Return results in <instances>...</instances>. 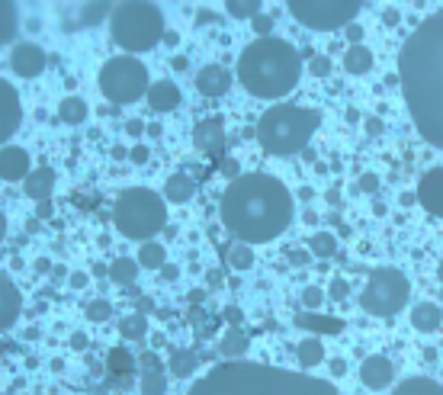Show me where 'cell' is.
I'll list each match as a JSON object with an SVG mask.
<instances>
[{
	"instance_id": "ffe728a7",
	"label": "cell",
	"mask_w": 443,
	"mask_h": 395,
	"mask_svg": "<svg viewBox=\"0 0 443 395\" xmlns=\"http://www.w3.org/2000/svg\"><path fill=\"white\" fill-rule=\"evenodd\" d=\"M55 184H58L55 170H51V168H35L33 174L23 180V193L29 196L35 206H39V202L51 200V193H55Z\"/></svg>"
},
{
	"instance_id": "83f0119b",
	"label": "cell",
	"mask_w": 443,
	"mask_h": 395,
	"mask_svg": "<svg viewBox=\"0 0 443 395\" xmlns=\"http://www.w3.org/2000/svg\"><path fill=\"white\" fill-rule=\"evenodd\" d=\"M369 67H373V51L367 45H347V51H344V71L347 74H367Z\"/></svg>"
},
{
	"instance_id": "74e56055",
	"label": "cell",
	"mask_w": 443,
	"mask_h": 395,
	"mask_svg": "<svg viewBox=\"0 0 443 395\" xmlns=\"http://www.w3.org/2000/svg\"><path fill=\"white\" fill-rule=\"evenodd\" d=\"M225 10H228V17H234V19H251V23L260 17V13H264L260 0H228Z\"/></svg>"
},
{
	"instance_id": "8992f818",
	"label": "cell",
	"mask_w": 443,
	"mask_h": 395,
	"mask_svg": "<svg viewBox=\"0 0 443 395\" xmlns=\"http://www.w3.org/2000/svg\"><path fill=\"white\" fill-rule=\"evenodd\" d=\"M113 225L129 241H154V235L168 225V200L148 186H129L113 206Z\"/></svg>"
},
{
	"instance_id": "ee69618b",
	"label": "cell",
	"mask_w": 443,
	"mask_h": 395,
	"mask_svg": "<svg viewBox=\"0 0 443 395\" xmlns=\"http://www.w3.org/2000/svg\"><path fill=\"white\" fill-rule=\"evenodd\" d=\"M309 71L315 77H328L331 74V58H328V55H315V58L309 61Z\"/></svg>"
},
{
	"instance_id": "d6986e66",
	"label": "cell",
	"mask_w": 443,
	"mask_h": 395,
	"mask_svg": "<svg viewBox=\"0 0 443 395\" xmlns=\"http://www.w3.org/2000/svg\"><path fill=\"white\" fill-rule=\"evenodd\" d=\"M29 174H33L29 152L19 148V145H3V152H0V177L7 184H17V180H26Z\"/></svg>"
},
{
	"instance_id": "836d02e7",
	"label": "cell",
	"mask_w": 443,
	"mask_h": 395,
	"mask_svg": "<svg viewBox=\"0 0 443 395\" xmlns=\"http://www.w3.org/2000/svg\"><path fill=\"white\" fill-rule=\"evenodd\" d=\"M296 328H309V331H341L344 325L337 319H321V315H312V312H299L293 319Z\"/></svg>"
},
{
	"instance_id": "60d3db41",
	"label": "cell",
	"mask_w": 443,
	"mask_h": 395,
	"mask_svg": "<svg viewBox=\"0 0 443 395\" xmlns=\"http://www.w3.org/2000/svg\"><path fill=\"white\" fill-rule=\"evenodd\" d=\"M138 373H168V363L158 357V350L138 353Z\"/></svg>"
},
{
	"instance_id": "4fadbf2b",
	"label": "cell",
	"mask_w": 443,
	"mask_h": 395,
	"mask_svg": "<svg viewBox=\"0 0 443 395\" xmlns=\"http://www.w3.org/2000/svg\"><path fill=\"white\" fill-rule=\"evenodd\" d=\"M10 71L17 77H39L45 71V51L35 42H17L10 51Z\"/></svg>"
},
{
	"instance_id": "277c9868",
	"label": "cell",
	"mask_w": 443,
	"mask_h": 395,
	"mask_svg": "<svg viewBox=\"0 0 443 395\" xmlns=\"http://www.w3.org/2000/svg\"><path fill=\"white\" fill-rule=\"evenodd\" d=\"M234 77L251 97L260 100H283L286 93L299 87L302 77V58L293 42H286L280 35L254 39L248 49L238 55Z\"/></svg>"
},
{
	"instance_id": "91938a15",
	"label": "cell",
	"mask_w": 443,
	"mask_h": 395,
	"mask_svg": "<svg viewBox=\"0 0 443 395\" xmlns=\"http://www.w3.org/2000/svg\"><path fill=\"white\" fill-rule=\"evenodd\" d=\"M367 132H369V135H379V132H382V119H367Z\"/></svg>"
},
{
	"instance_id": "6f0895ef",
	"label": "cell",
	"mask_w": 443,
	"mask_h": 395,
	"mask_svg": "<svg viewBox=\"0 0 443 395\" xmlns=\"http://www.w3.org/2000/svg\"><path fill=\"white\" fill-rule=\"evenodd\" d=\"M218 168L225 170L232 180H238V177H241V174H238V164H234V161H218Z\"/></svg>"
},
{
	"instance_id": "2e32d148",
	"label": "cell",
	"mask_w": 443,
	"mask_h": 395,
	"mask_svg": "<svg viewBox=\"0 0 443 395\" xmlns=\"http://www.w3.org/2000/svg\"><path fill=\"white\" fill-rule=\"evenodd\" d=\"M414 196L421 209H427L430 216H443V168H430L427 174H421Z\"/></svg>"
},
{
	"instance_id": "7402d4cb",
	"label": "cell",
	"mask_w": 443,
	"mask_h": 395,
	"mask_svg": "<svg viewBox=\"0 0 443 395\" xmlns=\"http://www.w3.org/2000/svg\"><path fill=\"white\" fill-rule=\"evenodd\" d=\"M248 347H251V337L244 334L241 328H228L225 334L218 337V357H225V360H244L248 357Z\"/></svg>"
},
{
	"instance_id": "f35d334b",
	"label": "cell",
	"mask_w": 443,
	"mask_h": 395,
	"mask_svg": "<svg viewBox=\"0 0 443 395\" xmlns=\"http://www.w3.org/2000/svg\"><path fill=\"white\" fill-rule=\"evenodd\" d=\"M138 389L145 395H164L168 389V373H142L138 376Z\"/></svg>"
},
{
	"instance_id": "8d00e7d4",
	"label": "cell",
	"mask_w": 443,
	"mask_h": 395,
	"mask_svg": "<svg viewBox=\"0 0 443 395\" xmlns=\"http://www.w3.org/2000/svg\"><path fill=\"white\" fill-rule=\"evenodd\" d=\"M17 39V7L13 3H0V42L10 45Z\"/></svg>"
},
{
	"instance_id": "d590c367",
	"label": "cell",
	"mask_w": 443,
	"mask_h": 395,
	"mask_svg": "<svg viewBox=\"0 0 443 395\" xmlns=\"http://www.w3.org/2000/svg\"><path fill=\"white\" fill-rule=\"evenodd\" d=\"M309 251L315 254L318 261H328V257L337 254V238L331 235V232H318V235L309 238Z\"/></svg>"
},
{
	"instance_id": "f907efd6",
	"label": "cell",
	"mask_w": 443,
	"mask_h": 395,
	"mask_svg": "<svg viewBox=\"0 0 443 395\" xmlns=\"http://www.w3.org/2000/svg\"><path fill=\"white\" fill-rule=\"evenodd\" d=\"M344 33H347V42H351V45H360V42H363V33H367V29H363L360 23H351Z\"/></svg>"
},
{
	"instance_id": "7dc6e473",
	"label": "cell",
	"mask_w": 443,
	"mask_h": 395,
	"mask_svg": "<svg viewBox=\"0 0 443 395\" xmlns=\"http://www.w3.org/2000/svg\"><path fill=\"white\" fill-rule=\"evenodd\" d=\"M222 319L232 325V328H241V321H244V312L238 309V305H228L225 312H222Z\"/></svg>"
},
{
	"instance_id": "7a4b0ae2",
	"label": "cell",
	"mask_w": 443,
	"mask_h": 395,
	"mask_svg": "<svg viewBox=\"0 0 443 395\" xmlns=\"http://www.w3.org/2000/svg\"><path fill=\"white\" fill-rule=\"evenodd\" d=\"M222 225L234 235V241L244 244H267L276 235H283L293 222V193L273 174L251 170L238 180H228L222 193Z\"/></svg>"
},
{
	"instance_id": "1f68e13d",
	"label": "cell",
	"mask_w": 443,
	"mask_h": 395,
	"mask_svg": "<svg viewBox=\"0 0 443 395\" xmlns=\"http://www.w3.org/2000/svg\"><path fill=\"white\" fill-rule=\"evenodd\" d=\"M296 357L302 366H318V363H325V344L318 337H305L296 344Z\"/></svg>"
},
{
	"instance_id": "c3c4849f",
	"label": "cell",
	"mask_w": 443,
	"mask_h": 395,
	"mask_svg": "<svg viewBox=\"0 0 443 395\" xmlns=\"http://www.w3.org/2000/svg\"><path fill=\"white\" fill-rule=\"evenodd\" d=\"M135 312L148 319L151 312H158V305H154V299H151V296H138V299H135Z\"/></svg>"
},
{
	"instance_id": "52a82bcc",
	"label": "cell",
	"mask_w": 443,
	"mask_h": 395,
	"mask_svg": "<svg viewBox=\"0 0 443 395\" xmlns=\"http://www.w3.org/2000/svg\"><path fill=\"white\" fill-rule=\"evenodd\" d=\"M164 13L158 3H145V0H132V3H116L113 17H109V39L126 49L129 55L148 51L164 39Z\"/></svg>"
},
{
	"instance_id": "f546056e",
	"label": "cell",
	"mask_w": 443,
	"mask_h": 395,
	"mask_svg": "<svg viewBox=\"0 0 443 395\" xmlns=\"http://www.w3.org/2000/svg\"><path fill=\"white\" fill-rule=\"evenodd\" d=\"M87 116H90V110H87V103L81 97H65L58 103V119L67 122V126H81Z\"/></svg>"
},
{
	"instance_id": "5bb4252c",
	"label": "cell",
	"mask_w": 443,
	"mask_h": 395,
	"mask_svg": "<svg viewBox=\"0 0 443 395\" xmlns=\"http://www.w3.org/2000/svg\"><path fill=\"white\" fill-rule=\"evenodd\" d=\"M19 122H23V106H19L17 87L10 81H0V138L10 142L13 132L19 129Z\"/></svg>"
},
{
	"instance_id": "7c38bea8",
	"label": "cell",
	"mask_w": 443,
	"mask_h": 395,
	"mask_svg": "<svg viewBox=\"0 0 443 395\" xmlns=\"http://www.w3.org/2000/svg\"><path fill=\"white\" fill-rule=\"evenodd\" d=\"M135 370H138V357H132L129 347H109V353H106V376H109V382H113L119 392L132 389Z\"/></svg>"
},
{
	"instance_id": "e575fe53",
	"label": "cell",
	"mask_w": 443,
	"mask_h": 395,
	"mask_svg": "<svg viewBox=\"0 0 443 395\" xmlns=\"http://www.w3.org/2000/svg\"><path fill=\"white\" fill-rule=\"evenodd\" d=\"M109 17H113V3H84L81 13H77V26L90 29V26H97L100 19H109Z\"/></svg>"
},
{
	"instance_id": "db71d44e",
	"label": "cell",
	"mask_w": 443,
	"mask_h": 395,
	"mask_svg": "<svg viewBox=\"0 0 443 395\" xmlns=\"http://www.w3.org/2000/svg\"><path fill=\"white\" fill-rule=\"evenodd\" d=\"M328 370H331V376H344V373H347V363H344L341 360V357H335V360H331V363H328Z\"/></svg>"
},
{
	"instance_id": "94428289",
	"label": "cell",
	"mask_w": 443,
	"mask_h": 395,
	"mask_svg": "<svg viewBox=\"0 0 443 395\" xmlns=\"http://www.w3.org/2000/svg\"><path fill=\"white\" fill-rule=\"evenodd\" d=\"M161 277H164V280H177V277H180V267H174V264H168V267L161 270Z\"/></svg>"
},
{
	"instance_id": "f6af8a7d",
	"label": "cell",
	"mask_w": 443,
	"mask_h": 395,
	"mask_svg": "<svg viewBox=\"0 0 443 395\" xmlns=\"http://www.w3.org/2000/svg\"><path fill=\"white\" fill-rule=\"evenodd\" d=\"M286 257H289V264H293V267H309V261L315 257V254L305 251V248H289V251H286Z\"/></svg>"
},
{
	"instance_id": "5b68a950",
	"label": "cell",
	"mask_w": 443,
	"mask_h": 395,
	"mask_svg": "<svg viewBox=\"0 0 443 395\" xmlns=\"http://www.w3.org/2000/svg\"><path fill=\"white\" fill-rule=\"evenodd\" d=\"M321 126V113L309 106H296V103H276L270 110L260 113L257 119V145L273 158H293L305 152L312 135Z\"/></svg>"
},
{
	"instance_id": "d6a6232c",
	"label": "cell",
	"mask_w": 443,
	"mask_h": 395,
	"mask_svg": "<svg viewBox=\"0 0 443 395\" xmlns=\"http://www.w3.org/2000/svg\"><path fill=\"white\" fill-rule=\"evenodd\" d=\"M119 334L126 337V341H145V337H148V319L138 315V312L119 319Z\"/></svg>"
},
{
	"instance_id": "4316f807",
	"label": "cell",
	"mask_w": 443,
	"mask_h": 395,
	"mask_svg": "<svg viewBox=\"0 0 443 395\" xmlns=\"http://www.w3.org/2000/svg\"><path fill=\"white\" fill-rule=\"evenodd\" d=\"M392 395H443V386L437 379L411 376V379H401L398 389H392Z\"/></svg>"
},
{
	"instance_id": "11a10c76",
	"label": "cell",
	"mask_w": 443,
	"mask_h": 395,
	"mask_svg": "<svg viewBox=\"0 0 443 395\" xmlns=\"http://www.w3.org/2000/svg\"><path fill=\"white\" fill-rule=\"evenodd\" d=\"M35 212H39V219H51V216H55V206H51V200H45L35 206Z\"/></svg>"
},
{
	"instance_id": "3957f363",
	"label": "cell",
	"mask_w": 443,
	"mask_h": 395,
	"mask_svg": "<svg viewBox=\"0 0 443 395\" xmlns=\"http://www.w3.org/2000/svg\"><path fill=\"white\" fill-rule=\"evenodd\" d=\"M186 395H337V389L325 379L289 373L267 363H218Z\"/></svg>"
},
{
	"instance_id": "ac0fdd59",
	"label": "cell",
	"mask_w": 443,
	"mask_h": 395,
	"mask_svg": "<svg viewBox=\"0 0 443 395\" xmlns=\"http://www.w3.org/2000/svg\"><path fill=\"white\" fill-rule=\"evenodd\" d=\"M19 312H23V296H19L17 283L10 273H0V328L10 331L17 325Z\"/></svg>"
},
{
	"instance_id": "e0dca14e",
	"label": "cell",
	"mask_w": 443,
	"mask_h": 395,
	"mask_svg": "<svg viewBox=\"0 0 443 395\" xmlns=\"http://www.w3.org/2000/svg\"><path fill=\"white\" fill-rule=\"evenodd\" d=\"M234 81H238V77H234L225 65H206L196 71V90H200L202 97H225Z\"/></svg>"
},
{
	"instance_id": "8fae6325",
	"label": "cell",
	"mask_w": 443,
	"mask_h": 395,
	"mask_svg": "<svg viewBox=\"0 0 443 395\" xmlns=\"http://www.w3.org/2000/svg\"><path fill=\"white\" fill-rule=\"evenodd\" d=\"M193 145H196V152L202 154H209V158H225V122L218 116H206L200 119L196 126H193Z\"/></svg>"
},
{
	"instance_id": "4dcf8cb0",
	"label": "cell",
	"mask_w": 443,
	"mask_h": 395,
	"mask_svg": "<svg viewBox=\"0 0 443 395\" xmlns=\"http://www.w3.org/2000/svg\"><path fill=\"white\" fill-rule=\"evenodd\" d=\"M225 264L232 270H251L254 267V251H251V244H244V241H232L225 248Z\"/></svg>"
},
{
	"instance_id": "d4e9b609",
	"label": "cell",
	"mask_w": 443,
	"mask_h": 395,
	"mask_svg": "<svg viewBox=\"0 0 443 395\" xmlns=\"http://www.w3.org/2000/svg\"><path fill=\"white\" fill-rule=\"evenodd\" d=\"M138 270H142V264L135 261V257H116V261H109V280L116 286H132L135 277H138Z\"/></svg>"
},
{
	"instance_id": "603a6c76",
	"label": "cell",
	"mask_w": 443,
	"mask_h": 395,
	"mask_svg": "<svg viewBox=\"0 0 443 395\" xmlns=\"http://www.w3.org/2000/svg\"><path fill=\"white\" fill-rule=\"evenodd\" d=\"M193 193H196V180H193L190 174H184V170H177V174H170L168 180H164V200L168 202H190Z\"/></svg>"
},
{
	"instance_id": "9a60e30c",
	"label": "cell",
	"mask_w": 443,
	"mask_h": 395,
	"mask_svg": "<svg viewBox=\"0 0 443 395\" xmlns=\"http://www.w3.org/2000/svg\"><path fill=\"white\" fill-rule=\"evenodd\" d=\"M392 379H395V366L389 357H382V353H369L367 360L360 363V382L367 389H373V392L389 389Z\"/></svg>"
},
{
	"instance_id": "6125c7cd",
	"label": "cell",
	"mask_w": 443,
	"mask_h": 395,
	"mask_svg": "<svg viewBox=\"0 0 443 395\" xmlns=\"http://www.w3.org/2000/svg\"><path fill=\"white\" fill-rule=\"evenodd\" d=\"M382 19H385V23H389V26H395V23H398V10H392V7H389V10H385V13H382Z\"/></svg>"
},
{
	"instance_id": "816d5d0a",
	"label": "cell",
	"mask_w": 443,
	"mask_h": 395,
	"mask_svg": "<svg viewBox=\"0 0 443 395\" xmlns=\"http://www.w3.org/2000/svg\"><path fill=\"white\" fill-rule=\"evenodd\" d=\"M148 158H151V154H148V148H145V145H135L132 152H129V161H132V164H145Z\"/></svg>"
},
{
	"instance_id": "9f6ffc18",
	"label": "cell",
	"mask_w": 443,
	"mask_h": 395,
	"mask_svg": "<svg viewBox=\"0 0 443 395\" xmlns=\"http://www.w3.org/2000/svg\"><path fill=\"white\" fill-rule=\"evenodd\" d=\"M87 344H90V341H87V334H81V331H74V334H71V347H74V350H87Z\"/></svg>"
},
{
	"instance_id": "9c48e42d",
	"label": "cell",
	"mask_w": 443,
	"mask_h": 395,
	"mask_svg": "<svg viewBox=\"0 0 443 395\" xmlns=\"http://www.w3.org/2000/svg\"><path fill=\"white\" fill-rule=\"evenodd\" d=\"M97 84H100L103 97H106L109 103H116V106L142 100L151 90L148 67L135 58V55H116V58H109L106 65L100 67V74H97Z\"/></svg>"
},
{
	"instance_id": "f5cc1de1",
	"label": "cell",
	"mask_w": 443,
	"mask_h": 395,
	"mask_svg": "<svg viewBox=\"0 0 443 395\" xmlns=\"http://www.w3.org/2000/svg\"><path fill=\"white\" fill-rule=\"evenodd\" d=\"M87 280H90V277H87L84 270H74V273H71V277H67V283L74 286V289H84V286H87Z\"/></svg>"
},
{
	"instance_id": "ab89813d",
	"label": "cell",
	"mask_w": 443,
	"mask_h": 395,
	"mask_svg": "<svg viewBox=\"0 0 443 395\" xmlns=\"http://www.w3.org/2000/svg\"><path fill=\"white\" fill-rule=\"evenodd\" d=\"M84 315H87V321H93V325H103V321L113 319V305H109L106 299H93V303L84 305Z\"/></svg>"
},
{
	"instance_id": "cb8c5ba5",
	"label": "cell",
	"mask_w": 443,
	"mask_h": 395,
	"mask_svg": "<svg viewBox=\"0 0 443 395\" xmlns=\"http://www.w3.org/2000/svg\"><path fill=\"white\" fill-rule=\"evenodd\" d=\"M411 325H414V331L430 334V331H437L443 325V309L437 303H418L411 309Z\"/></svg>"
},
{
	"instance_id": "30bf717a",
	"label": "cell",
	"mask_w": 443,
	"mask_h": 395,
	"mask_svg": "<svg viewBox=\"0 0 443 395\" xmlns=\"http://www.w3.org/2000/svg\"><path fill=\"white\" fill-rule=\"evenodd\" d=\"M363 3L357 0H289V13L302 26L318 29V33H331V29H347L357 19Z\"/></svg>"
},
{
	"instance_id": "b9f144b4",
	"label": "cell",
	"mask_w": 443,
	"mask_h": 395,
	"mask_svg": "<svg viewBox=\"0 0 443 395\" xmlns=\"http://www.w3.org/2000/svg\"><path fill=\"white\" fill-rule=\"evenodd\" d=\"M321 303H325V289H321V286H305V289H302V305H305V309H318Z\"/></svg>"
},
{
	"instance_id": "6da1fadb",
	"label": "cell",
	"mask_w": 443,
	"mask_h": 395,
	"mask_svg": "<svg viewBox=\"0 0 443 395\" xmlns=\"http://www.w3.org/2000/svg\"><path fill=\"white\" fill-rule=\"evenodd\" d=\"M398 81L414 129L427 145L443 152V7L405 39Z\"/></svg>"
},
{
	"instance_id": "681fc988",
	"label": "cell",
	"mask_w": 443,
	"mask_h": 395,
	"mask_svg": "<svg viewBox=\"0 0 443 395\" xmlns=\"http://www.w3.org/2000/svg\"><path fill=\"white\" fill-rule=\"evenodd\" d=\"M376 186H379V177L376 174H360V190H363V193H376Z\"/></svg>"
},
{
	"instance_id": "7bdbcfd3",
	"label": "cell",
	"mask_w": 443,
	"mask_h": 395,
	"mask_svg": "<svg viewBox=\"0 0 443 395\" xmlns=\"http://www.w3.org/2000/svg\"><path fill=\"white\" fill-rule=\"evenodd\" d=\"M328 296H331L335 303H344V299L351 296V283H347L344 277H335V280H331V286H328Z\"/></svg>"
},
{
	"instance_id": "be15d7a7",
	"label": "cell",
	"mask_w": 443,
	"mask_h": 395,
	"mask_svg": "<svg viewBox=\"0 0 443 395\" xmlns=\"http://www.w3.org/2000/svg\"><path fill=\"white\" fill-rule=\"evenodd\" d=\"M35 273H51V264L49 261H35Z\"/></svg>"
},
{
	"instance_id": "f1b7e54d",
	"label": "cell",
	"mask_w": 443,
	"mask_h": 395,
	"mask_svg": "<svg viewBox=\"0 0 443 395\" xmlns=\"http://www.w3.org/2000/svg\"><path fill=\"white\" fill-rule=\"evenodd\" d=\"M196 366H200V353L196 350H170V363H168L170 376L190 379L196 373Z\"/></svg>"
},
{
	"instance_id": "e7e4bbea",
	"label": "cell",
	"mask_w": 443,
	"mask_h": 395,
	"mask_svg": "<svg viewBox=\"0 0 443 395\" xmlns=\"http://www.w3.org/2000/svg\"><path fill=\"white\" fill-rule=\"evenodd\" d=\"M202 299H206V293H202V289H196V293H190V305H200Z\"/></svg>"
},
{
	"instance_id": "bcb514c9",
	"label": "cell",
	"mask_w": 443,
	"mask_h": 395,
	"mask_svg": "<svg viewBox=\"0 0 443 395\" xmlns=\"http://www.w3.org/2000/svg\"><path fill=\"white\" fill-rule=\"evenodd\" d=\"M270 29H273V17H267V13H260V17L254 19V33H257L260 39H267Z\"/></svg>"
},
{
	"instance_id": "ba28073f",
	"label": "cell",
	"mask_w": 443,
	"mask_h": 395,
	"mask_svg": "<svg viewBox=\"0 0 443 395\" xmlns=\"http://www.w3.org/2000/svg\"><path fill=\"white\" fill-rule=\"evenodd\" d=\"M411 299L408 277L395 267H376L367 277V286L360 293V309L373 319H392Z\"/></svg>"
},
{
	"instance_id": "680465c9",
	"label": "cell",
	"mask_w": 443,
	"mask_h": 395,
	"mask_svg": "<svg viewBox=\"0 0 443 395\" xmlns=\"http://www.w3.org/2000/svg\"><path fill=\"white\" fill-rule=\"evenodd\" d=\"M126 129H129L132 135H142V132H145V122H142V119H129Z\"/></svg>"
},
{
	"instance_id": "44dd1931",
	"label": "cell",
	"mask_w": 443,
	"mask_h": 395,
	"mask_svg": "<svg viewBox=\"0 0 443 395\" xmlns=\"http://www.w3.org/2000/svg\"><path fill=\"white\" fill-rule=\"evenodd\" d=\"M180 100H184V93H180V87L174 84V81H154L148 90V106L154 113H170L180 106Z\"/></svg>"
},
{
	"instance_id": "484cf974",
	"label": "cell",
	"mask_w": 443,
	"mask_h": 395,
	"mask_svg": "<svg viewBox=\"0 0 443 395\" xmlns=\"http://www.w3.org/2000/svg\"><path fill=\"white\" fill-rule=\"evenodd\" d=\"M135 261L142 264L145 270H164L168 267V251H164V244L161 241H145L142 248H138V254H135Z\"/></svg>"
}]
</instances>
